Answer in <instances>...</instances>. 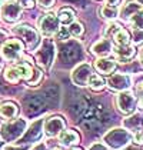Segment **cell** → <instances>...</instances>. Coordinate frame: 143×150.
<instances>
[{
    "instance_id": "1",
    "label": "cell",
    "mask_w": 143,
    "mask_h": 150,
    "mask_svg": "<svg viewBox=\"0 0 143 150\" xmlns=\"http://www.w3.org/2000/svg\"><path fill=\"white\" fill-rule=\"evenodd\" d=\"M26 130V122L23 119H10L0 129V137L4 142H14L20 137Z\"/></svg>"
},
{
    "instance_id": "2",
    "label": "cell",
    "mask_w": 143,
    "mask_h": 150,
    "mask_svg": "<svg viewBox=\"0 0 143 150\" xmlns=\"http://www.w3.org/2000/svg\"><path fill=\"white\" fill-rule=\"evenodd\" d=\"M13 33L22 39V42L26 45L29 50H35L40 43V36L37 33V30H35L33 27H30L27 24H19V26L13 27Z\"/></svg>"
},
{
    "instance_id": "3",
    "label": "cell",
    "mask_w": 143,
    "mask_h": 150,
    "mask_svg": "<svg viewBox=\"0 0 143 150\" xmlns=\"http://www.w3.org/2000/svg\"><path fill=\"white\" fill-rule=\"evenodd\" d=\"M0 53L4 60H9V62H17L22 53H23V42L22 40H17V39H7L0 49Z\"/></svg>"
},
{
    "instance_id": "4",
    "label": "cell",
    "mask_w": 143,
    "mask_h": 150,
    "mask_svg": "<svg viewBox=\"0 0 143 150\" xmlns=\"http://www.w3.org/2000/svg\"><path fill=\"white\" fill-rule=\"evenodd\" d=\"M59 27L60 20L57 14H55V13H46L39 20V30L45 37H52L53 35H56Z\"/></svg>"
},
{
    "instance_id": "5",
    "label": "cell",
    "mask_w": 143,
    "mask_h": 150,
    "mask_svg": "<svg viewBox=\"0 0 143 150\" xmlns=\"http://www.w3.org/2000/svg\"><path fill=\"white\" fill-rule=\"evenodd\" d=\"M130 133H127L123 129H113L105 136V142L107 143V147L112 149H119L123 147L125 144H127L130 142Z\"/></svg>"
},
{
    "instance_id": "6",
    "label": "cell",
    "mask_w": 143,
    "mask_h": 150,
    "mask_svg": "<svg viewBox=\"0 0 143 150\" xmlns=\"http://www.w3.org/2000/svg\"><path fill=\"white\" fill-rule=\"evenodd\" d=\"M23 7L19 4V1H13V0H9L6 3L1 4L0 7V13H1V19L7 23H14L20 19L22 16V10Z\"/></svg>"
},
{
    "instance_id": "7",
    "label": "cell",
    "mask_w": 143,
    "mask_h": 150,
    "mask_svg": "<svg viewBox=\"0 0 143 150\" xmlns=\"http://www.w3.org/2000/svg\"><path fill=\"white\" fill-rule=\"evenodd\" d=\"M116 104H118V109H119L122 113L132 115L135 112V109H136L137 99L129 90H123V92H119V96L116 99Z\"/></svg>"
},
{
    "instance_id": "8",
    "label": "cell",
    "mask_w": 143,
    "mask_h": 150,
    "mask_svg": "<svg viewBox=\"0 0 143 150\" xmlns=\"http://www.w3.org/2000/svg\"><path fill=\"white\" fill-rule=\"evenodd\" d=\"M93 74V67L87 63H80L79 66H76L73 71H72V81L76 86H86L89 77Z\"/></svg>"
},
{
    "instance_id": "9",
    "label": "cell",
    "mask_w": 143,
    "mask_h": 150,
    "mask_svg": "<svg viewBox=\"0 0 143 150\" xmlns=\"http://www.w3.org/2000/svg\"><path fill=\"white\" fill-rule=\"evenodd\" d=\"M132 86V77L125 73H115L107 79V87L113 92H123Z\"/></svg>"
},
{
    "instance_id": "10",
    "label": "cell",
    "mask_w": 143,
    "mask_h": 150,
    "mask_svg": "<svg viewBox=\"0 0 143 150\" xmlns=\"http://www.w3.org/2000/svg\"><path fill=\"white\" fill-rule=\"evenodd\" d=\"M64 129V120L60 116H52L45 120L43 123V133L47 137H56Z\"/></svg>"
},
{
    "instance_id": "11",
    "label": "cell",
    "mask_w": 143,
    "mask_h": 150,
    "mask_svg": "<svg viewBox=\"0 0 143 150\" xmlns=\"http://www.w3.org/2000/svg\"><path fill=\"white\" fill-rule=\"evenodd\" d=\"M112 52H113V40L109 37H103V39L97 40L90 47V53H93L97 57H106Z\"/></svg>"
},
{
    "instance_id": "12",
    "label": "cell",
    "mask_w": 143,
    "mask_h": 150,
    "mask_svg": "<svg viewBox=\"0 0 143 150\" xmlns=\"http://www.w3.org/2000/svg\"><path fill=\"white\" fill-rule=\"evenodd\" d=\"M113 54H115V59L118 62L126 63V62H130L132 59L135 57L136 47L132 46V45H125V46H118L116 45V47H113Z\"/></svg>"
},
{
    "instance_id": "13",
    "label": "cell",
    "mask_w": 143,
    "mask_h": 150,
    "mask_svg": "<svg viewBox=\"0 0 143 150\" xmlns=\"http://www.w3.org/2000/svg\"><path fill=\"white\" fill-rule=\"evenodd\" d=\"M79 142H80V136L76 130H72V129L64 130L63 129L59 133V143L63 147H73Z\"/></svg>"
},
{
    "instance_id": "14",
    "label": "cell",
    "mask_w": 143,
    "mask_h": 150,
    "mask_svg": "<svg viewBox=\"0 0 143 150\" xmlns=\"http://www.w3.org/2000/svg\"><path fill=\"white\" fill-rule=\"evenodd\" d=\"M95 69L102 74H110L116 70V62L107 57H99L95 62Z\"/></svg>"
},
{
    "instance_id": "15",
    "label": "cell",
    "mask_w": 143,
    "mask_h": 150,
    "mask_svg": "<svg viewBox=\"0 0 143 150\" xmlns=\"http://www.w3.org/2000/svg\"><path fill=\"white\" fill-rule=\"evenodd\" d=\"M19 113V107L17 104L13 103V102H3L0 104V117L4 119V120H10L14 119Z\"/></svg>"
},
{
    "instance_id": "16",
    "label": "cell",
    "mask_w": 143,
    "mask_h": 150,
    "mask_svg": "<svg viewBox=\"0 0 143 150\" xmlns=\"http://www.w3.org/2000/svg\"><path fill=\"white\" fill-rule=\"evenodd\" d=\"M142 4H139L137 1L136 3H133V1H129V3H126V4H123L122 7H120V12H119V17H122L123 20H129L132 16L135 14L136 12H139V10H142Z\"/></svg>"
},
{
    "instance_id": "17",
    "label": "cell",
    "mask_w": 143,
    "mask_h": 150,
    "mask_svg": "<svg viewBox=\"0 0 143 150\" xmlns=\"http://www.w3.org/2000/svg\"><path fill=\"white\" fill-rule=\"evenodd\" d=\"M112 40L118 45V46H125V45H130L132 42V35L129 30L123 29V27H119L116 30V33L112 36Z\"/></svg>"
},
{
    "instance_id": "18",
    "label": "cell",
    "mask_w": 143,
    "mask_h": 150,
    "mask_svg": "<svg viewBox=\"0 0 143 150\" xmlns=\"http://www.w3.org/2000/svg\"><path fill=\"white\" fill-rule=\"evenodd\" d=\"M119 6H109V4H105L103 7L99 9V14L102 19L105 20H115L119 17Z\"/></svg>"
},
{
    "instance_id": "19",
    "label": "cell",
    "mask_w": 143,
    "mask_h": 150,
    "mask_svg": "<svg viewBox=\"0 0 143 150\" xmlns=\"http://www.w3.org/2000/svg\"><path fill=\"white\" fill-rule=\"evenodd\" d=\"M16 69H17V73H19L20 79H23V80H26V81L30 80L32 76H33V73H35V67H33L30 63H27V62L17 63V64H16Z\"/></svg>"
},
{
    "instance_id": "20",
    "label": "cell",
    "mask_w": 143,
    "mask_h": 150,
    "mask_svg": "<svg viewBox=\"0 0 143 150\" xmlns=\"http://www.w3.org/2000/svg\"><path fill=\"white\" fill-rule=\"evenodd\" d=\"M57 17H59L60 23L62 24H70L72 22H74V19H76V12L69 7V6H66V7H62L57 13Z\"/></svg>"
},
{
    "instance_id": "21",
    "label": "cell",
    "mask_w": 143,
    "mask_h": 150,
    "mask_svg": "<svg viewBox=\"0 0 143 150\" xmlns=\"http://www.w3.org/2000/svg\"><path fill=\"white\" fill-rule=\"evenodd\" d=\"M87 86L92 89V90H96V92H99V90H103L105 87L107 86V81L102 77V76H99V74H96L93 73L90 77H89V81H87Z\"/></svg>"
},
{
    "instance_id": "22",
    "label": "cell",
    "mask_w": 143,
    "mask_h": 150,
    "mask_svg": "<svg viewBox=\"0 0 143 150\" xmlns=\"http://www.w3.org/2000/svg\"><path fill=\"white\" fill-rule=\"evenodd\" d=\"M125 126L127 130H130V132H136V130H139L140 126H142V120H140V116L139 115H132L129 119H126L125 120Z\"/></svg>"
},
{
    "instance_id": "23",
    "label": "cell",
    "mask_w": 143,
    "mask_h": 150,
    "mask_svg": "<svg viewBox=\"0 0 143 150\" xmlns=\"http://www.w3.org/2000/svg\"><path fill=\"white\" fill-rule=\"evenodd\" d=\"M69 32H70L72 37H80L84 33V26L82 22H72L69 24Z\"/></svg>"
},
{
    "instance_id": "24",
    "label": "cell",
    "mask_w": 143,
    "mask_h": 150,
    "mask_svg": "<svg viewBox=\"0 0 143 150\" xmlns=\"http://www.w3.org/2000/svg\"><path fill=\"white\" fill-rule=\"evenodd\" d=\"M4 79L9 81V83H13V84L20 80V76L17 73L16 66H12V67H7L6 69V71H4Z\"/></svg>"
},
{
    "instance_id": "25",
    "label": "cell",
    "mask_w": 143,
    "mask_h": 150,
    "mask_svg": "<svg viewBox=\"0 0 143 150\" xmlns=\"http://www.w3.org/2000/svg\"><path fill=\"white\" fill-rule=\"evenodd\" d=\"M129 22H130L133 29H142L143 30V10H139V12L135 13L129 19Z\"/></svg>"
},
{
    "instance_id": "26",
    "label": "cell",
    "mask_w": 143,
    "mask_h": 150,
    "mask_svg": "<svg viewBox=\"0 0 143 150\" xmlns=\"http://www.w3.org/2000/svg\"><path fill=\"white\" fill-rule=\"evenodd\" d=\"M132 42L135 45H143V30L142 29H133Z\"/></svg>"
},
{
    "instance_id": "27",
    "label": "cell",
    "mask_w": 143,
    "mask_h": 150,
    "mask_svg": "<svg viewBox=\"0 0 143 150\" xmlns=\"http://www.w3.org/2000/svg\"><path fill=\"white\" fill-rule=\"evenodd\" d=\"M57 37H59L60 40H66V39H69L70 37V32H69V27H66V24H63V26H60L59 30H57Z\"/></svg>"
},
{
    "instance_id": "28",
    "label": "cell",
    "mask_w": 143,
    "mask_h": 150,
    "mask_svg": "<svg viewBox=\"0 0 143 150\" xmlns=\"http://www.w3.org/2000/svg\"><path fill=\"white\" fill-rule=\"evenodd\" d=\"M40 79H42V71H40L39 69H36V67H35V73H33L32 79L27 81V84H30V86H35V84H37V83L40 81Z\"/></svg>"
},
{
    "instance_id": "29",
    "label": "cell",
    "mask_w": 143,
    "mask_h": 150,
    "mask_svg": "<svg viewBox=\"0 0 143 150\" xmlns=\"http://www.w3.org/2000/svg\"><path fill=\"white\" fill-rule=\"evenodd\" d=\"M133 142H135L136 144H143V130L142 129H139V130L135 132V134H133Z\"/></svg>"
},
{
    "instance_id": "30",
    "label": "cell",
    "mask_w": 143,
    "mask_h": 150,
    "mask_svg": "<svg viewBox=\"0 0 143 150\" xmlns=\"http://www.w3.org/2000/svg\"><path fill=\"white\" fill-rule=\"evenodd\" d=\"M17 1H19V4H20L23 9H32L36 3H37L36 0H17Z\"/></svg>"
},
{
    "instance_id": "31",
    "label": "cell",
    "mask_w": 143,
    "mask_h": 150,
    "mask_svg": "<svg viewBox=\"0 0 143 150\" xmlns=\"http://www.w3.org/2000/svg\"><path fill=\"white\" fill-rule=\"evenodd\" d=\"M37 1V4L40 6V7H43V9H49V7H52L53 4H55V0H36Z\"/></svg>"
},
{
    "instance_id": "32",
    "label": "cell",
    "mask_w": 143,
    "mask_h": 150,
    "mask_svg": "<svg viewBox=\"0 0 143 150\" xmlns=\"http://www.w3.org/2000/svg\"><path fill=\"white\" fill-rule=\"evenodd\" d=\"M7 32H4L3 29H0V45H3L6 40H7Z\"/></svg>"
},
{
    "instance_id": "33",
    "label": "cell",
    "mask_w": 143,
    "mask_h": 150,
    "mask_svg": "<svg viewBox=\"0 0 143 150\" xmlns=\"http://www.w3.org/2000/svg\"><path fill=\"white\" fill-rule=\"evenodd\" d=\"M139 109H140V112H143V94H139V97H137V104H136Z\"/></svg>"
},
{
    "instance_id": "34",
    "label": "cell",
    "mask_w": 143,
    "mask_h": 150,
    "mask_svg": "<svg viewBox=\"0 0 143 150\" xmlns=\"http://www.w3.org/2000/svg\"><path fill=\"white\" fill-rule=\"evenodd\" d=\"M105 1H106V4H109V6H119L122 0H105Z\"/></svg>"
},
{
    "instance_id": "35",
    "label": "cell",
    "mask_w": 143,
    "mask_h": 150,
    "mask_svg": "<svg viewBox=\"0 0 143 150\" xmlns=\"http://www.w3.org/2000/svg\"><path fill=\"white\" fill-rule=\"evenodd\" d=\"M90 149H106V146L105 144H92Z\"/></svg>"
},
{
    "instance_id": "36",
    "label": "cell",
    "mask_w": 143,
    "mask_h": 150,
    "mask_svg": "<svg viewBox=\"0 0 143 150\" xmlns=\"http://www.w3.org/2000/svg\"><path fill=\"white\" fill-rule=\"evenodd\" d=\"M3 67V56H1V53H0V69Z\"/></svg>"
},
{
    "instance_id": "37",
    "label": "cell",
    "mask_w": 143,
    "mask_h": 150,
    "mask_svg": "<svg viewBox=\"0 0 143 150\" xmlns=\"http://www.w3.org/2000/svg\"><path fill=\"white\" fill-rule=\"evenodd\" d=\"M140 63H142V66H143V50H142V53H140Z\"/></svg>"
},
{
    "instance_id": "38",
    "label": "cell",
    "mask_w": 143,
    "mask_h": 150,
    "mask_svg": "<svg viewBox=\"0 0 143 150\" xmlns=\"http://www.w3.org/2000/svg\"><path fill=\"white\" fill-rule=\"evenodd\" d=\"M136 1H137L139 4H142V6H143V0H136Z\"/></svg>"
},
{
    "instance_id": "39",
    "label": "cell",
    "mask_w": 143,
    "mask_h": 150,
    "mask_svg": "<svg viewBox=\"0 0 143 150\" xmlns=\"http://www.w3.org/2000/svg\"><path fill=\"white\" fill-rule=\"evenodd\" d=\"M1 4H3V3H1V0H0V7H1Z\"/></svg>"
}]
</instances>
